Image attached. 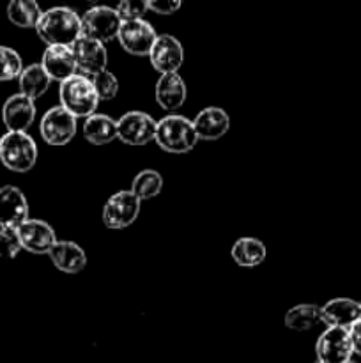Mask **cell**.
<instances>
[{
  "instance_id": "31",
  "label": "cell",
  "mask_w": 361,
  "mask_h": 363,
  "mask_svg": "<svg viewBox=\"0 0 361 363\" xmlns=\"http://www.w3.org/2000/svg\"><path fill=\"white\" fill-rule=\"evenodd\" d=\"M180 6H183L180 0H147L149 11H152L156 14H161V16H170L177 9H180Z\"/></svg>"
},
{
  "instance_id": "5",
  "label": "cell",
  "mask_w": 361,
  "mask_h": 363,
  "mask_svg": "<svg viewBox=\"0 0 361 363\" xmlns=\"http://www.w3.org/2000/svg\"><path fill=\"white\" fill-rule=\"evenodd\" d=\"M122 20L115 7L96 6L81 14V38L94 39L98 43H108L117 39Z\"/></svg>"
},
{
  "instance_id": "22",
  "label": "cell",
  "mask_w": 361,
  "mask_h": 363,
  "mask_svg": "<svg viewBox=\"0 0 361 363\" xmlns=\"http://www.w3.org/2000/svg\"><path fill=\"white\" fill-rule=\"evenodd\" d=\"M230 255H232V261L241 268H255L265 261L268 248L257 238L244 236L234 241Z\"/></svg>"
},
{
  "instance_id": "2",
  "label": "cell",
  "mask_w": 361,
  "mask_h": 363,
  "mask_svg": "<svg viewBox=\"0 0 361 363\" xmlns=\"http://www.w3.org/2000/svg\"><path fill=\"white\" fill-rule=\"evenodd\" d=\"M60 106L76 119H88L98 113L99 98L92 80L88 77L76 73L64 80L59 87Z\"/></svg>"
},
{
  "instance_id": "3",
  "label": "cell",
  "mask_w": 361,
  "mask_h": 363,
  "mask_svg": "<svg viewBox=\"0 0 361 363\" xmlns=\"http://www.w3.org/2000/svg\"><path fill=\"white\" fill-rule=\"evenodd\" d=\"M154 142L170 155L190 152L198 142L193 121L180 113H168L158 121Z\"/></svg>"
},
{
  "instance_id": "29",
  "label": "cell",
  "mask_w": 361,
  "mask_h": 363,
  "mask_svg": "<svg viewBox=\"0 0 361 363\" xmlns=\"http://www.w3.org/2000/svg\"><path fill=\"white\" fill-rule=\"evenodd\" d=\"M21 250H23V247H21L18 230L0 229V257L14 259Z\"/></svg>"
},
{
  "instance_id": "1",
  "label": "cell",
  "mask_w": 361,
  "mask_h": 363,
  "mask_svg": "<svg viewBox=\"0 0 361 363\" xmlns=\"http://www.w3.org/2000/svg\"><path fill=\"white\" fill-rule=\"evenodd\" d=\"M35 32L46 46H73L81 38V16L69 7H52L42 11Z\"/></svg>"
},
{
  "instance_id": "10",
  "label": "cell",
  "mask_w": 361,
  "mask_h": 363,
  "mask_svg": "<svg viewBox=\"0 0 361 363\" xmlns=\"http://www.w3.org/2000/svg\"><path fill=\"white\" fill-rule=\"evenodd\" d=\"M156 38L158 34L154 27L145 20L122 21L119 35H117L120 48L134 57H147L156 43Z\"/></svg>"
},
{
  "instance_id": "21",
  "label": "cell",
  "mask_w": 361,
  "mask_h": 363,
  "mask_svg": "<svg viewBox=\"0 0 361 363\" xmlns=\"http://www.w3.org/2000/svg\"><path fill=\"white\" fill-rule=\"evenodd\" d=\"M81 133L91 145H108L117 140V119L105 113H94L85 119Z\"/></svg>"
},
{
  "instance_id": "35",
  "label": "cell",
  "mask_w": 361,
  "mask_h": 363,
  "mask_svg": "<svg viewBox=\"0 0 361 363\" xmlns=\"http://www.w3.org/2000/svg\"><path fill=\"white\" fill-rule=\"evenodd\" d=\"M360 305H361V301H360Z\"/></svg>"
},
{
  "instance_id": "20",
  "label": "cell",
  "mask_w": 361,
  "mask_h": 363,
  "mask_svg": "<svg viewBox=\"0 0 361 363\" xmlns=\"http://www.w3.org/2000/svg\"><path fill=\"white\" fill-rule=\"evenodd\" d=\"M48 257L60 273H67V275H78L87 266V254L74 241L59 240L48 252Z\"/></svg>"
},
{
  "instance_id": "16",
  "label": "cell",
  "mask_w": 361,
  "mask_h": 363,
  "mask_svg": "<svg viewBox=\"0 0 361 363\" xmlns=\"http://www.w3.org/2000/svg\"><path fill=\"white\" fill-rule=\"evenodd\" d=\"M39 64L46 71V74L52 78V82L55 80L60 84L78 73L73 46H46Z\"/></svg>"
},
{
  "instance_id": "8",
  "label": "cell",
  "mask_w": 361,
  "mask_h": 363,
  "mask_svg": "<svg viewBox=\"0 0 361 363\" xmlns=\"http://www.w3.org/2000/svg\"><path fill=\"white\" fill-rule=\"evenodd\" d=\"M76 131L78 119L60 105L50 108L41 117V124H39L41 138L48 145H53V147H62V145L69 144L76 137Z\"/></svg>"
},
{
  "instance_id": "13",
  "label": "cell",
  "mask_w": 361,
  "mask_h": 363,
  "mask_svg": "<svg viewBox=\"0 0 361 363\" xmlns=\"http://www.w3.org/2000/svg\"><path fill=\"white\" fill-rule=\"evenodd\" d=\"M74 59H76L78 73L84 77H96V74L106 71L108 66V52L103 43L94 41L88 38H80L73 45Z\"/></svg>"
},
{
  "instance_id": "34",
  "label": "cell",
  "mask_w": 361,
  "mask_h": 363,
  "mask_svg": "<svg viewBox=\"0 0 361 363\" xmlns=\"http://www.w3.org/2000/svg\"><path fill=\"white\" fill-rule=\"evenodd\" d=\"M315 363H321V362H315Z\"/></svg>"
},
{
  "instance_id": "26",
  "label": "cell",
  "mask_w": 361,
  "mask_h": 363,
  "mask_svg": "<svg viewBox=\"0 0 361 363\" xmlns=\"http://www.w3.org/2000/svg\"><path fill=\"white\" fill-rule=\"evenodd\" d=\"M42 11L34 0H13L7 6V18L20 28H35Z\"/></svg>"
},
{
  "instance_id": "23",
  "label": "cell",
  "mask_w": 361,
  "mask_h": 363,
  "mask_svg": "<svg viewBox=\"0 0 361 363\" xmlns=\"http://www.w3.org/2000/svg\"><path fill=\"white\" fill-rule=\"evenodd\" d=\"M18 84H20L21 94L35 101L48 92L52 78L46 74L41 64H30V66L23 67L20 78H18Z\"/></svg>"
},
{
  "instance_id": "4",
  "label": "cell",
  "mask_w": 361,
  "mask_h": 363,
  "mask_svg": "<svg viewBox=\"0 0 361 363\" xmlns=\"http://www.w3.org/2000/svg\"><path fill=\"white\" fill-rule=\"evenodd\" d=\"M38 144L28 133L7 131L0 137V162L13 172L25 174L38 162Z\"/></svg>"
},
{
  "instance_id": "25",
  "label": "cell",
  "mask_w": 361,
  "mask_h": 363,
  "mask_svg": "<svg viewBox=\"0 0 361 363\" xmlns=\"http://www.w3.org/2000/svg\"><path fill=\"white\" fill-rule=\"evenodd\" d=\"M163 190V177L158 170L144 169L133 177L130 191L138 201H151L158 197Z\"/></svg>"
},
{
  "instance_id": "11",
  "label": "cell",
  "mask_w": 361,
  "mask_h": 363,
  "mask_svg": "<svg viewBox=\"0 0 361 363\" xmlns=\"http://www.w3.org/2000/svg\"><path fill=\"white\" fill-rule=\"evenodd\" d=\"M147 57L159 74L177 73L184 64V46L176 35L158 34Z\"/></svg>"
},
{
  "instance_id": "9",
  "label": "cell",
  "mask_w": 361,
  "mask_h": 363,
  "mask_svg": "<svg viewBox=\"0 0 361 363\" xmlns=\"http://www.w3.org/2000/svg\"><path fill=\"white\" fill-rule=\"evenodd\" d=\"M315 354L321 363H345L354 354L349 330L326 328L315 344Z\"/></svg>"
},
{
  "instance_id": "15",
  "label": "cell",
  "mask_w": 361,
  "mask_h": 363,
  "mask_svg": "<svg viewBox=\"0 0 361 363\" xmlns=\"http://www.w3.org/2000/svg\"><path fill=\"white\" fill-rule=\"evenodd\" d=\"M35 121V103L21 92L9 96L2 106V123L7 131L27 133Z\"/></svg>"
},
{
  "instance_id": "32",
  "label": "cell",
  "mask_w": 361,
  "mask_h": 363,
  "mask_svg": "<svg viewBox=\"0 0 361 363\" xmlns=\"http://www.w3.org/2000/svg\"><path fill=\"white\" fill-rule=\"evenodd\" d=\"M349 335H350V342H353L354 353L360 354V357H361V319L357 323H354L353 326H350Z\"/></svg>"
},
{
  "instance_id": "19",
  "label": "cell",
  "mask_w": 361,
  "mask_h": 363,
  "mask_svg": "<svg viewBox=\"0 0 361 363\" xmlns=\"http://www.w3.org/2000/svg\"><path fill=\"white\" fill-rule=\"evenodd\" d=\"M361 319L360 301L350 298H335L322 307V325L328 328L349 330L354 323Z\"/></svg>"
},
{
  "instance_id": "7",
  "label": "cell",
  "mask_w": 361,
  "mask_h": 363,
  "mask_svg": "<svg viewBox=\"0 0 361 363\" xmlns=\"http://www.w3.org/2000/svg\"><path fill=\"white\" fill-rule=\"evenodd\" d=\"M142 201H138L130 190H120L110 195L103 206L101 218L106 229L122 230L133 225L140 215Z\"/></svg>"
},
{
  "instance_id": "18",
  "label": "cell",
  "mask_w": 361,
  "mask_h": 363,
  "mask_svg": "<svg viewBox=\"0 0 361 363\" xmlns=\"http://www.w3.org/2000/svg\"><path fill=\"white\" fill-rule=\"evenodd\" d=\"M156 103L166 112H176L184 105L188 98V87L179 73L159 74L154 89Z\"/></svg>"
},
{
  "instance_id": "28",
  "label": "cell",
  "mask_w": 361,
  "mask_h": 363,
  "mask_svg": "<svg viewBox=\"0 0 361 363\" xmlns=\"http://www.w3.org/2000/svg\"><path fill=\"white\" fill-rule=\"evenodd\" d=\"M91 80L96 92H98L99 101H112L119 94V80H117V77L112 71H103V73L92 77Z\"/></svg>"
},
{
  "instance_id": "14",
  "label": "cell",
  "mask_w": 361,
  "mask_h": 363,
  "mask_svg": "<svg viewBox=\"0 0 361 363\" xmlns=\"http://www.w3.org/2000/svg\"><path fill=\"white\" fill-rule=\"evenodd\" d=\"M18 236H20L21 247L23 250L30 252L35 255H48L53 245L57 243V234L53 227L45 220L28 218L23 225L18 229Z\"/></svg>"
},
{
  "instance_id": "12",
  "label": "cell",
  "mask_w": 361,
  "mask_h": 363,
  "mask_svg": "<svg viewBox=\"0 0 361 363\" xmlns=\"http://www.w3.org/2000/svg\"><path fill=\"white\" fill-rule=\"evenodd\" d=\"M28 201L23 191L13 184L0 188V229L18 230L28 220Z\"/></svg>"
},
{
  "instance_id": "6",
  "label": "cell",
  "mask_w": 361,
  "mask_h": 363,
  "mask_svg": "<svg viewBox=\"0 0 361 363\" xmlns=\"http://www.w3.org/2000/svg\"><path fill=\"white\" fill-rule=\"evenodd\" d=\"M158 121L142 110H130L117 119V138L131 147H142L156 138Z\"/></svg>"
},
{
  "instance_id": "33",
  "label": "cell",
  "mask_w": 361,
  "mask_h": 363,
  "mask_svg": "<svg viewBox=\"0 0 361 363\" xmlns=\"http://www.w3.org/2000/svg\"><path fill=\"white\" fill-rule=\"evenodd\" d=\"M345 363H356V362H353V360H349V362H345Z\"/></svg>"
},
{
  "instance_id": "27",
  "label": "cell",
  "mask_w": 361,
  "mask_h": 363,
  "mask_svg": "<svg viewBox=\"0 0 361 363\" xmlns=\"http://www.w3.org/2000/svg\"><path fill=\"white\" fill-rule=\"evenodd\" d=\"M21 71H23V60L20 53L9 46H0V82L20 78Z\"/></svg>"
},
{
  "instance_id": "17",
  "label": "cell",
  "mask_w": 361,
  "mask_h": 363,
  "mask_svg": "<svg viewBox=\"0 0 361 363\" xmlns=\"http://www.w3.org/2000/svg\"><path fill=\"white\" fill-rule=\"evenodd\" d=\"M193 126L198 140L212 142L229 133L230 117L219 106H205L193 119Z\"/></svg>"
},
{
  "instance_id": "24",
  "label": "cell",
  "mask_w": 361,
  "mask_h": 363,
  "mask_svg": "<svg viewBox=\"0 0 361 363\" xmlns=\"http://www.w3.org/2000/svg\"><path fill=\"white\" fill-rule=\"evenodd\" d=\"M322 323V307L314 303H299L285 314V326L292 332H308Z\"/></svg>"
},
{
  "instance_id": "30",
  "label": "cell",
  "mask_w": 361,
  "mask_h": 363,
  "mask_svg": "<svg viewBox=\"0 0 361 363\" xmlns=\"http://www.w3.org/2000/svg\"><path fill=\"white\" fill-rule=\"evenodd\" d=\"M115 11L122 21H137L144 20L149 7L147 2H144V0H122V2L115 7Z\"/></svg>"
}]
</instances>
